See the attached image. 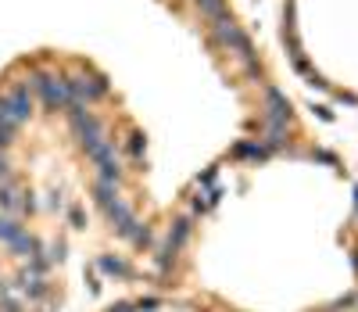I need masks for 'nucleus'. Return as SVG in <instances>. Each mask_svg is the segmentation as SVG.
I'll return each instance as SVG.
<instances>
[{
	"mask_svg": "<svg viewBox=\"0 0 358 312\" xmlns=\"http://www.w3.org/2000/svg\"><path fill=\"white\" fill-rule=\"evenodd\" d=\"M36 90L43 93V101L51 108H61V104L72 101L68 80H65V75H54V72H36Z\"/></svg>",
	"mask_w": 358,
	"mask_h": 312,
	"instance_id": "obj_2",
	"label": "nucleus"
},
{
	"mask_svg": "<svg viewBox=\"0 0 358 312\" xmlns=\"http://www.w3.org/2000/svg\"><path fill=\"white\" fill-rule=\"evenodd\" d=\"M11 252H18V255H36V252H40V244H36V237H29V233L22 230L18 237L11 241Z\"/></svg>",
	"mask_w": 358,
	"mask_h": 312,
	"instance_id": "obj_6",
	"label": "nucleus"
},
{
	"mask_svg": "<svg viewBox=\"0 0 358 312\" xmlns=\"http://www.w3.org/2000/svg\"><path fill=\"white\" fill-rule=\"evenodd\" d=\"M104 90H107L104 80H97V75H86V72H79V75H72V80H68V93H72V97L79 101V104L97 101Z\"/></svg>",
	"mask_w": 358,
	"mask_h": 312,
	"instance_id": "obj_3",
	"label": "nucleus"
},
{
	"mask_svg": "<svg viewBox=\"0 0 358 312\" xmlns=\"http://www.w3.org/2000/svg\"><path fill=\"white\" fill-rule=\"evenodd\" d=\"M101 266H104L107 273H118V276H122V273H126V266H122V262H118V259H101Z\"/></svg>",
	"mask_w": 358,
	"mask_h": 312,
	"instance_id": "obj_9",
	"label": "nucleus"
},
{
	"mask_svg": "<svg viewBox=\"0 0 358 312\" xmlns=\"http://www.w3.org/2000/svg\"><path fill=\"white\" fill-rule=\"evenodd\" d=\"M0 180H11V162H8L4 151H0Z\"/></svg>",
	"mask_w": 358,
	"mask_h": 312,
	"instance_id": "obj_10",
	"label": "nucleus"
},
{
	"mask_svg": "<svg viewBox=\"0 0 358 312\" xmlns=\"http://www.w3.org/2000/svg\"><path fill=\"white\" fill-rule=\"evenodd\" d=\"M18 233H22V226H18V223H14V219H8V215H0V241H4V244H11L14 237H18Z\"/></svg>",
	"mask_w": 358,
	"mask_h": 312,
	"instance_id": "obj_7",
	"label": "nucleus"
},
{
	"mask_svg": "<svg viewBox=\"0 0 358 312\" xmlns=\"http://www.w3.org/2000/svg\"><path fill=\"white\" fill-rule=\"evenodd\" d=\"M0 115L14 122V126L29 122V115H33V93H29V86H11L0 93Z\"/></svg>",
	"mask_w": 358,
	"mask_h": 312,
	"instance_id": "obj_1",
	"label": "nucleus"
},
{
	"mask_svg": "<svg viewBox=\"0 0 358 312\" xmlns=\"http://www.w3.org/2000/svg\"><path fill=\"white\" fill-rule=\"evenodd\" d=\"M186 233H190V223H186V219H183V223H176V230L168 233V248H165V259L179 252V244L186 241Z\"/></svg>",
	"mask_w": 358,
	"mask_h": 312,
	"instance_id": "obj_5",
	"label": "nucleus"
},
{
	"mask_svg": "<svg viewBox=\"0 0 358 312\" xmlns=\"http://www.w3.org/2000/svg\"><path fill=\"white\" fill-rule=\"evenodd\" d=\"M14 133H18V126H14V122H8L4 115H0V147H8L11 140H14Z\"/></svg>",
	"mask_w": 358,
	"mask_h": 312,
	"instance_id": "obj_8",
	"label": "nucleus"
},
{
	"mask_svg": "<svg viewBox=\"0 0 358 312\" xmlns=\"http://www.w3.org/2000/svg\"><path fill=\"white\" fill-rule=\"evenodd\" d=\"M215 33H219V40H222L226 47H233V51H237L244 61H251V43L244 40V33L226 19V14H222V19H215Z\"/></svg>",
	"mask_w": 358,
	"mask_h": 312,
	"instance_id": "obj_4",
	"label": "nucleus"
}]
</instances>
